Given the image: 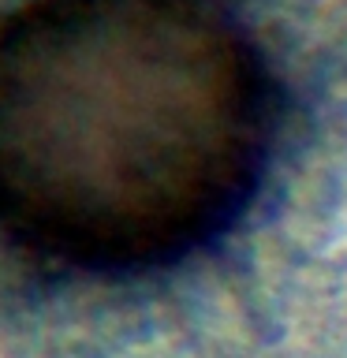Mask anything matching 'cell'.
I'll list each match as a JSON object with an SVG mask.
<instances>
[{"mask_svg":"<svg viewBox=\"0 0 347 358\" xmlns=\"http://www.w3.org/2000/svg\"><path fill=\"white\" fill-rule=\"evenodd\" d=\"M280 142V78L228 0H22L0 19V246L134 280L239 228Z\"/></svg>","mask_w":347,"mask_h":358,"instance_id":"6da1fadb","label":"cell"}]
</instances>
